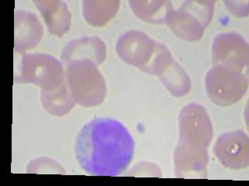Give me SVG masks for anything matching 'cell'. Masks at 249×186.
I'll use <instances>...</instances> for the list:
<instances>
[{"label": "cell", "instance_id": "6da1fadb", "mask_svg": "<svg viewBox=\"0 0 249 186\" xmlns=\"http://www.w3.org/2000/svg\"><path fill=\"white\" fill-rule=\"evenodd\" d=\"M135 142L122 123L108 117L85 124L76 139L75 153L82 169L94 176H119L130 165Z\"/></svg>", "mask_w": 249, "mask_h": 186}, {"label": "cell", "instance_id": "7a4b0ae2", "mask_svg": "<svg viewBox=\"0 0 249 186\" xmlns=\"http://www.w3.org/2000/svg\"><path fill=\"white\" fill-rule=\"evenodd\" d=\"M206 85L210 100L220 107H228L245 95L249 77L243 72L215 65L206 75Z\"/></svg>", "mask_w": 249, "mask_h": 186}, {"label": "cell", "instance_id": "3957f363", "mask_svg": "<svg viewBox=\"0 0 249 186\" xmlns=\"http://www.w3.org/2000/svg\"><path fill=\"white\" fill-rule=\"evenodd\" d=\"M181 146L206 149L212 140V123L202 105L191 103L183 108L180 116Z\"/></svg>", "mask_w": 249, "mask_h": 186}, {"label": "cell", "instance_id": "277c9868", "mask_svg": "<svg viewBox=\"0 0 249 186\" xmlns=\"http://www.w3.org/2000/svg\"><path fill=\"white\" fill-rule=\"evenodd\" d=\"M249 45L237 33H224L215 38L213 46V58L215 65L243 72L248 70Z\"/></svg>", "mask_w": 249, "mask_h": 186}, {"label": "cell", "instance_id": "5b68a950", "mask_svg": "<svg viewBox=\"0 0 249 186\" xmlns=\"http://www.w3.org/2000/svg\"><path fill=\"white\" fill-rule=\"evenodd\" d=\"M214 153L228 169H246L249 165V137L242 130L223 134L216 140Z\"/></svg>", "mask_w": 249, "mask_h": 186}, {"label": "cell", "instance_id": "8992f818", "mask_svg": "<svg viewBox=\"0 0 249 186\" xmlns=\"http://www.w3.org/2000/svg\"><path fill=\"white\" fill-rule=\"evenodd\" d=\"M180 155L182 169L185 173L193 174V178H202L206 173L209 156L206 149H198L180 146Z\"/></svg>", "mask_w": 249, "mask_h": 186}]
</instances>
